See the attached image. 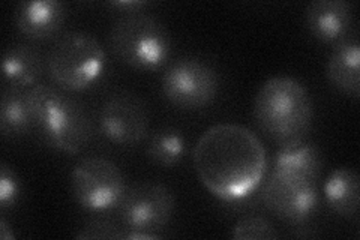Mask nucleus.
<instances>
[{"label": "nucleus", "instance_id": "dca6fc26", "mask_svg": "<svg viewBox=\"0 0 360 240\" xmlns=\"http://www.w3.org/2000/svg\"><path fill=\"white\" fill-rule=\"evenodd\" d=\"M274 170L287 171L317 180L321 170V156L315 144L302 140L278 149L274 159Z\"/></svg>", "mask_w": 360, "mask_h": 240}, {"label": "nucleus", "instance_id": "f03ea898", "mask_svg": "<svg viewBox=\"0 0 360 240\" xmlns=\"http://www.w3.org/2000/svg\"><path fill=\"white\" fill-rule=\"evenodd\" d=\"M254 119L270 141L279 147L305 140L312 122V101L308 90L291 77H272L254 98Z\"/></svg>", "mask_w": 360, "mask_h": 240}, {"label": "nucleus", "instance_id": "9d476101", "mask_svg": "<svg viewBox=\"0 0 360 240\" xmlns=\"http://www.w3.org/2000/svg\"><path fill=\"white\" fill-rule=\"evenodd\" d=\"M149 110L137 95L122 92L108 98L99 113V130L108 141L122 147L140 144L149 132Z\"/></svg>", "mask_w": 360, "mask_h": 240}, {"label": "nucleus", "instance_id": "aec40b11", "mask_svg": "<svg viewBox=\"0 0 360 240\" xmlns=\"http://www.w3.org/2000/svg\"><path fill=\"white\" fill-rule=\"evenodd\" d=\"M75 239H125V233L111 220L96 218L87 222Z\"/></svg>", "mask_w": 360, "mask_h": 240}, {"label": "nucleus", "instance_id": "f257e3e1", "mask_svg": "<svg viewBox=\"0 0 360 240\" xmlns=\"http://www.w3.org/2000/svg\"><path fill=\"white\" fill-rule=\"evenodd\" d=\"M195 173L209 192L225 201H239L254 192L266 175V149L242 125L219 123L195 143Z\"/></svg>", "mask_w": 360, "mask_h": 240}, {"label": "nucleus", "instance_id": "2eb2a0df", "mask_svg": "<svg viewBox=\"0 0 360 240\" xmlns=\"http://www.w3.org/2000/svg\"><path fill=\"white\" fill-rule=\"evenodd\" d=\"M45 61L41 53L27 44H15L8 47L4 53L2 71L5 80L15 86L37 84L44 72Z\"/></svg>", "mask_w": 360, "mask_h": 240}, {"label": "nucleus", "instance_id": "5701e85b", "mask_svg": "<svg viewBox=\"0 0 360 240\" xmlns=\"http://www.w3.org/2000/svg\"><path fill=\"white\" fill-rule=\"evenodd\" d=\"M14 237H15L14 233L9 232V227H8L6 221L4 218L0 220V239H2V240H11V239H14Z\"/></svg>", "mask_w": 360, "mask_h": 240}, {"label": "nucleus", "instance_id": "9b49d317", "mask_svg": "<svg viewBox=\"0 0 360 240\" xmlns=\"http://www.w3.org/2000/svg\"><path fill=\"white\" fill-rule=\"evenodd\" d=\"M353 21V5L345 0H315L305 11L309 33L326 44H338L348 38Z\"/></svg>", "mask_w": 360, "mask_h": 240}, {"label": "nucleus", "instance_id": "0eeeda50", "mask_svg": "<svg viewBox=\"0 0 360 240\" xmlns=\"http://www.w3.org/2000/svg\"><path fill=\"white\" fill-rule=\"evenodd\" d=\"M161 87L165 99L174 107L198 110L207 107L217 98L219 75L209 62L185 56L167 66Z\"/></svg>", "mask_w": 360, "mask_h": 240}, {"label": "nucleus", "instance_id": "4be33fe9", "mask_svg": "<svg viewBox=\"0 0 360 240\" xmlns=\"http://www.w3.org/2000/svg\"><path fill=\"white\" fill-rule=\"evenodd\" d=\"M112 6L119 8L120 11L127 14H132V13H140V8H143L146 4L144 2H139V0H129V2H112Z\"/></svg>", "mask_w": 360, "mask_h": 240}, {"label": "nucleus", "instance_id": "39448f33", "mask_svg": "<svg viewBox=\"0 0 360 240\" xmlns=\"http://www.w3.org/2000/svg\"><path fill=\"white\" fill-rule=\"evenodd\" d=\"M45 65L54 84L70 92H80L103 75L105 51L90 33L66 32L51 45Z\"/></svg>", "mask_w": 360, "mask_h": 240}, {"label": "nucleus", "instance_id": "6ab92c4d", "mask_svg": "<svg viewBox=\"0 0 360 240\" xmlns=\"http://www.w3.org/2000/svg\"><path fill=\"white\" fill-rule=\"evenodd\" d=\"M231 237L234 240H274L278 237V232L267 218L248 215L236 222Z\"/></svg>", "mask_w": 360, "mask_h": 240}, {"label": "nucleus", "instance_id": "f8f14e48", "mask_svg": "<svg viewBox=\"0 0 360 240\" xmlns=\"http://www.w3.org/2000/svg\"><path fill=\"white\" fill-rule=\"evenodd\" d=\"M66 20V8L58 0H29L15 9V25L22 35L45 41L59 33Z\"/></svg>", "mask_w": 360, "mask_h": 240}, {"label": "nucleus", "instance_id": "423d86ee", "mask_svg": "<svg viewBox=\"0 0 360 240\" xmlns=\"http://www.w3.org/2000/svg\"><path fill=\"white\" fill-rule=\"evenodd\" d=\"M127 189L120 168L103 156L83 158L71 171L72 196L89 212H108L119 208Z\"/></svg>", "mask_w": 360, "mask_h": 240}, {"label": "nucleus", "instance_id": "6e6552de", "mask_svg": "<svg viewBox=\"0 0 360 240\" xmlns=\"http://www.w3.org/2000/svg\"><path fill=\"white\" fill-rule=\"evenodd\" d=\"M263 201L278 220L292 225L305 224L319 208L317 180L272 170L263 188Z\"/></svg>", "mask_w": 360, "mask_h": 240}, {"label": "nucleus", "instance_id": "ddd939ff", "mask_svg": "<svg viewBox=\"0 0 360 240\" xmlns=\"http://www.w3.org/2000/svg\"><path fill=\"white\" fill-rule=\"evenodd\" d=\"M330 83L342 94L359 98L360 89V45L357 38L348 37L335 44L328 61Z\"/></svg>", "mask_w": 360, "mask_h": 240}, {"label": "nucleus", "instance_id": "a211bd4d", "mask_svg": "<svg viewBox=\"0 0 360 240\" xmlns=\"http://www.w3.org/2000/svg\"><path fill=\"white\" fill-rule=\"evenodd\" d=\"M186 141L182 132L174 128H162L153 132L148 144V156L156 165L174 167L182 161Z\"/></svg>", "mask_w": 360, "mask_h": 240}, {"label": "nucleus", "instance_id": "4468645a", "mask_svg": "<svg viewBox=\"0 0 360 240\" xmlns=\"http://www.w3.org/2000/svg\"><path fill=\"white\" fill-rule=\"evenodd\" d=\"M359 175L353 168L341 167L332 171L326 180L324 198L335 213L352 220L359 215Z\"/></svg>", "mask_w": 360, "mask_h": 240}, {"label": "nucleus", "instance_id": "7ed1b4c3", "mask_svg": "<svg viewBox=\"0 0 360 240\" xmlns=\"http://www.w3.org/2000/svg\"><path fill=\"white\" fill-rule=\"evenodd\" d=\"M26 99L33 122L54 147L71 155L83 151L92 135V123L77 101L45 84L30 86Z\"/></svg>", "mask_w": 360, "mask_h": 240}, {"label": "nucleus", "instance_id": "f3484780", "mask_svg": "<svg viewBox=\"0 0 360 240\" xmlns=\"http://www.w3.org/2000/svg\"><path fill=\"white\" fill-rule=\"evenodd\" d=\"M35 125L26 99V90L20 87L6 89L0 101V130L4 137L21 135L29 132Z\"/></svg>", "mask_w": 360, "mask_h": 240}, {"label": "nucleus", "instance_id": "412c9836", "mask_svg": "<svg viewBox=\"0 0 360 240\" xmlns=\"http://www.w3.org/2000/svg\"><path fill=\"white\" fill-rule=\"evenodd\" d=\"M18 194L20 185L14 170L6 164H2L0 165V206H2V209L14 206Z\"/></svg>", "mask_w": 360, "mask_h": 240}, {"label": "nucleus", "instance_id": "20e7f679", "mask_svg": "<svg viewBox=\"0 0 360 240\" xmlns=\"http://www.w3.org/2000/svg\"><path fill=\"white\" fill-rule=\"evenodd\" d=\"M108 47L117 61L139 71H155L167 63L172 38L162 23L144 13L125 14L108 33Z\"/></svg>", "mask_w": 360, "mask_h": 240}, {"label": "nucleus", "instance_id": "1a4fd4ad", "mask_svg": "<svg viewBox=\"0 0 360 240\" xmlns=\"http://www.w3.org/2000/svg\"><path fill=\"white\" fill-rule=\"evenodd\" d=\"M174 206L173 192L167 187L143 182L127 189L117 209L125 230L158 234L172 221Z\"/></svg>", "mask_w": 360, "mask_h": 240}]
</instances>
